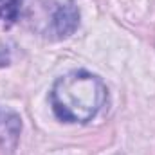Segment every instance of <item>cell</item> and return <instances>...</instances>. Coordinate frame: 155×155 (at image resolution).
<instances>
[{"instance_id":"1","label":"cell","mask_w":155,"mask_h":155,"mask_svg":"<svg viewBox=\"0 0 155 155\" xmlns=\"http://www.w3.org/2000/svg\"><path fill=\"white\" fill-rule=\"evenodd\" d=\"M107 101L103 79L88 71H72L58 78L51 90V105L65 123H88Z\"/></svg>"},{"instance_id":"2","label":"cell","mask_w":155,"mask_h":155,"mask_svg":"<svg viewBox=\"0 0 155 155\" xmlns=\"http://www.w3.org/2000/svg\"><path fill=\"white\" fill-rule=\"evenodd\" d=\"M22 130V121L13 110L0 108V146L13 152Z\"/></svg>"},{"instance_id":"3","label":"cell","mask_w":155,"mask_h":155,"mask_svg":"<svg viewBox=\"0 0 155 155\" xmlns=\"http://www.w3.org/2000/svg\"><path fill=\"white\" fill-rule=\"evenodd\" d=\"M78 24H79V11L76 9L74 4H65L61 5L54 18H52V27H54V33L58 36H69L76 31Z\"/></svg>"},{"instance_id":"4","label":"cell","mask_w":155,"mask_h":155,"mask_svg":"<svg viewBox=\"0 0 155 155\" xmlns=\"http://www.w3.org/2000/svg\"><path fill=\"white\" fill-rule=\"evenodd\" d=\"M24 0H0V25L9 27L16 22Z\"/></svg>"}]
</instances>
